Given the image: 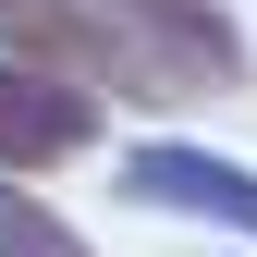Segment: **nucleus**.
Returning <instances> with one entry per match:
<instances>
[{
  "label": "nucleus",
  "mask_w": 257,
  "mask_h": 257,
  "mask_svg": "<svg viewBox=\"0 0 257 257\" xmlns=\"http://www.w3.org/2000/svg\"><path fill=\"white\" fill-rule=\"evenodd\" d=\"M86 135H98V98L86 86H61V74H37V61H0V172H49V159H74Z\"/></svg>",
  "instance_id": "2"
},
{
  "label": "nucleus",
  "mask_w": 257,
  "mask_h": 257,
  "mask_svg": "<svg viewBox=\"0 0 257 257\" xmlns=\"http://www.w3.org/2000/svg\"><path fill=\"white\" fill-rule=\"evenodd\" d=\"M0 257H86V245L61 233V220L25 196V184H0Z\"/></svg>",
  "instance_id": "5"
},
{
  "label": "nucleus",
  "mask_w": 257,
  "mask_h": 257,
  "mask_svg": "<svg viewBox=\"0 0 257 257\" xmlns=\"http://www.w3.org/2000/svg\"><path fill=\"white\" fill-rule=\"evenodd\" d=\"M0 49L37 61V74H61V86H86V98H98V86L110 98H147V110L184 98V74L110 13V0H0Z\"/></svg>",
  "instance_id": "1"
},
{
  "label": "nucleus",
  "mask_w": 257,
  "mask_h": 257,
  "mask_svg": "<svg viewBox=\"0 0 257 257\" xmlns=\"http://www.w3.org/2000/svg\"><path fill=\"white\" fill-rule=\"evenodd\" d=\"M135 37L184 74V98H220V86H245V37L220 25V0H110Z\"/></svg>",
  "instance_id": "3"
},
{
  "label": "nucleus",
  "mask_w": 257,
  "mask_h": 257,
  "mask_svg": "<svg viewBox=\"0 0 257 257\" xmlns=\"http://www.w3.org/2000/svg\"><path fill=\"white\" fill-rule=\"evenodd\" d=\"M135 184H147V196H172V208H208V196H220V208L257 233V196H245V172H220V159H172V147H147V159H135Z\"/></svg>",
  "instance_id": "4"
}]
</instances>
